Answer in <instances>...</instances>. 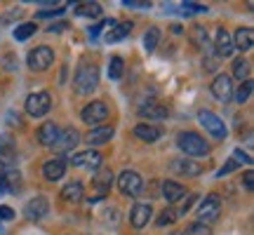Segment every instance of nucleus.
<instances>
[{
  "label": "nucleus",
  "mask_w": 254,
  "mask_h": 235,
  "mask_svg": "<svg viewBox=\"0 0 254 235\" xmlns=\"http://www.w3.org/2000/svg\"><path fill=\"white\" fill-rule=\"evenodd\" d=\"M134 136L136 139H141V141H146V144H153V141H158V139L163 136V129H160L158 125L141 122V125L134 127Z\"/></svg>",
  "instance_id": "obj_18"
},
{
  "label": "nucleus",
  "mask_w": 254,
  "mask_h": 235,
  "mask_svg": "<svg viewBox=\"0 0 254 235\" xmlns=\"http://www.w3.org/2000/svg\"><path fill=\"white\" fill-rule=\"evenodd\" d=\"M252 80L247 78V80H243V85L238 87V92H236V101L238 104H247L250 101V97H252Z\"/></svg>",
  "instance_id": "obj_31"
},
{
  "label": "nucleus",
  "mask_w": 254,
  "mask_h": 235,
  "mask_svg": "<svg viewBox=\"0 0 254 235\" xmlns=\"http://www.w3.org/2000/svg\"><path fill=\"white\" fill-rule=\"evenodd\" d=\"M66 172V160L64 158H52V160H47L43 165V176L47 181H59Z\"/></svg>",
  "instance_id": "obj_17"
},
{
  "label": "nucleus",
  "mask_w": 254,
  "mask_h": 235,
  "mask_svg": "<svg viewBox=\"0 0 254 235\" xmlns=\"http://www.w3.org/2000/svg\"><path fill=\"white\" fill-rule=\"evenodd\" d=\"M177 212H174V207H170V209H165L163 214H160V217H158V221H155V224H158V226L163 228V226H172L174 221H177Z\"/></svg>",
  "instance_id": "obj_35"
},
{
  "label": "nucleus",
  "mask_w": 254,
  "mask_h": 235,
  "mask_svg": "<svg viewBox=\"0 0 254 235\" xmlns=\"http://www.w3.org/2000/svg\"><path fill=\"white\" fill-rule=\"evenodd\" d=\"M214 50H217L219 57H231L233 55V40H231V36H228L226 28H219L217 31V38H214Z\"/></svg>",
  "instance_id": "obj_21"
},
{
  "label": "nucleus",
  "mask_w": 254,
  "mask_h": 235,
  "mask_svg": "<svg viewBox=\"0 0 254 235\" xmlns=\"http://www.w3.org/2000/svg\"><path fill=\"white\" fill-rule=\"evenodd\" d=\"M233 160H236L238 165H252V158H250L245 151H240V148H236V151H233Z\"/></svg>",
  "instance_id": "obj_37"
},
{
  "label": "nucleus",
  "mask_w": 254,
  "mask_h": 235,
  "mask_svg": "<svg viewBox=\"0 0 254 235\" xmlns=\"http://www.w3.org/2000/svg\"><path fill=\"white\" fill-rule=\"evenodd\" d=\"M231 40H233V47L247 52V50H252V45H254V31L252 28H238L236 36L231 38Z\"/></svg>",
  "instance_id": "obj_22"
},
{
  "label": "nucleus",
  "mask_w": 254,
  "mask_h": 235,
  "mask_svg": "<svg viewBox=\"0 0 254 235\" xmlns=\"http://www.w3.org/2000/svg\"><path fill=\"white\" fill-rule=\"evenodd\" d=\"M233 75H236L238 80H247V75H250V61L236 59V63H233Z\"/></svg>",
  "instance_id": "obj_32"
},
{
  "label": "nucleus",
  "mask_w": 254,
  "mask_h": 235,
  "mask_svg": "<svg viewBox=\"0 0 254 235\" xmlns=\"http://www.w3.org/2000/svg\"><path fill=\"white\" fill-rule=\"evenodd\" d=\"M125 7L144 9V7H151V2H144V0H125Z\"/></svg>",
  "instance_id": "obj_41"
},
{
  "label": "nucleus",
  "mask_w": 254,
  "mask_h": 235,
  "mask_svg": "<svg viewBox=\"0 0 254 235\" xmlns=\"http://www.w3.org/2000/svg\"><path fill=\"white\" fill-rule=\"evenodd\" d=\"M113 134H116V129L109 125H99V127H92L90 132H87V136H85V141L90 146H101V144H109L111 139H113Z\"/></svg>",
  "instance_id": "obj_15"
},
{
  "label": "nucleus",
  "mask_w": 254,
  "mask_h": 235,
  "mask_svg": "<svg viewBox=\"0 0 254 235\" xmlns=\"http://www.w3.org/2000/svg\"><path fill=\"white\" fill-rule=\"evenodd\" d=\"M198 122L205 127V132H207L212 139H217V141H224V139H226V125H224V120H221L217 113H212V111H200Z\"/></svg>",
  "instance_id": "obj_3"
},
{
  "label": "nucleus",
  "mask_w": 254,
  "mask_h": 235,
  "mask_svg": "<svg viewBox=\"0 0 254 235\" xmlns=\"http://www.w3.org/2000/svg\"><path fill=\"white\" fill-rule=\"evenodd\" d=\"M252 186H254V174H252V172H247V174H245V188H247V190H252Z\"/></svg>",
  "instance_id": "obj_44"
},
{
  "label": "nucleus",
  "mask_w": 254,
  "mask_h": 235,
  "mask_svg": "<svg viewBox=\"0 0 254 235\" xmlns=\"http://www.w3.org/2000/svg\"><path fill=\"white\" fill-rule=\"evenodd\" d=\"M238 167H240V165H238L236 160H233V158H231V160H228V163L224 165V167H221V170H219V174H217V176H226L228 172H233V170H238Z\"/></svg>",
  "instance_id": "obj_38"
},
{
  "label": "nucleus",
  "mask_w": 254,
  "mask_h": 235,
  "mask_svg": "<svg viewBox=\"0 0 254 235\" xmlns=\"http://www.w3.org/2000/svg\"><path fill=\"white\" fill-rule=\"evenodd\" d=\"M66 7H55V9H50V12H38V17H57V14H62Z\"/></svg>",
  "instance_id": "obj_43"
},
{
  "label": "nucleus",
  "mask_w": 254,
  "mask_h": 235,
  "mask_svg": "<svg viewBox=\"0 0 254 235\" xmlns=\"http://www.w3.org/2000/svg\"><path fill=\"white\" fill-rule=\"evenodd\" d=\"M123 71H125L123 57H113L109 61V78L111 80H120V78H123Z\"/></svg>",
  "instance_id": "obj_29"
},
{
  "label": "nucleus",
  "mask_w": 254,
  "mask_h": 235,
  "mask_svg": "<svg viewBox=\"0 0 254 235\" xmlns=\"http://www.w3.org/2000/svg\"><path fill=\"white\" fill-rule=\"evenodd\" d=\"M75 14L87 19H97L101 17V5L99 2H80V5H75Z\"/></svg>",
  "instance_id": "obj_27"
},
{
  "label": "nucleus",
  "mask_w": 254,
  "mask_h": 235,
  "mask_svg": "<svg viewBox=\"0 0 254 235\" xmlns=\"http://www.w3.org/2000/svg\"><path fill=\"white\" fill-rule=\"evenodd\" d=\"M151 214H153V209H151V205H146V202H139V205H134L132 207V212H129V224L139 231V228L148 226V221H151Z\"/></svg>",
  "instance_id": "obj_14"
},
{
  "label": "nucleus",
  "mask_w": 254,
  "mask_h": 235,
  "mask_svg": "<svg viewBox=\"0 0 254 235\" xmlns=\"http://www.w3.org/2000/svg\"><path fill=\"white\" fill-rule=\"evenodd\" d=\"M158 43H160V31L158 28H148L144 36V50L146 52H153L155 47H158Z\"/></svg>",
  "instance_id": "obj_30"
},
{
  "label": "nucleus",
  "mask_w": 254,
  "mask_h": 235,
  "mask_svg": "<svg viewBox=\"0 0 254 235\" xmlns=\"http://www.w3.org/2000/svg\"><path fill=\"white\" fill-rule=\"evenodd\" d=\"M62 198L66 202H80L82 200V183L80 181H71L62 188Z\"/></svg>",
  "instance_id": "obj_26"
},
{
  "label": "nucleus",
  "mask_w": 254,
  "mask_h": 235,
  "mask_svg": "<svg viewBox=\"0 0 254 235\" xmlns=\"http://www.w3.org/2000/svg\"><path fill=\"white\" fill-rule=\"evenodd\" d=\"M139 116L148 118V120H165V118L170 116V109L163 106V104H158V101H151V104H144L139 109Z\"/></svg>",
  "instance_id": "obj_19"
},
{
  "label": "nucleus",
  "mask_w": 254,
  "mask_h": 235,
  "mask_svg": "<svg viewBox=\"0 0 254 235\" xmlns=\"http://www.w3.org/2000/svg\"><path fill=\"white\" fill-rule=\"evenodd\" d=\"M195 198H198V195H186V198L184 200H179V205H174V212H177V217H182V214H186V212H189V207L190 205H193V202H195Z\"/></svg>",
  "instance_id": "obj_36"
},
{
  "label": "nucleus",
  "mask_w": 254,
  "mask_h": 235,
  "mask_svg": "<svg viewBox=\"0 0 254 235\" xmlns=\"http://www.w3.org/2000/svg\"><path fill=\"white\" fill-rule=\"evenodd\" d=\"M179 235H212V228L205 226V224H200V221H195V224L186 226V231H182Z\"/></svg>",
  "instance_id": "obj_33"
},
{
  "label": "nucleus",
  "mask_w": 254,
  "mask_h": 235,
  "mask_svg": "<svg viewBox=\"0 0 254 235\" xmlns=\"http://www.w3.org/2000/svg\"><path fill=\"white\" fill-rule=\"evenodd\" d=\"M97 85H99V68L94 63L82 61L73 75V90L78 94H92L97 90Z\"/></svg>",
  "instance_id": "obj_1"
},
{
  "label": "nucleus",
  "mask_w": 254,
  "mask_h": 235,
  "mask_svg": "<svg viewBox=\"0 0 254 235\" xmlns=\"http://www.w3.org/2000/svg\"><path fill=\"white\" fill-rule=\"evenodd\" d=\"M80 118H82V122H87L92 127H99L104 120H109V106L104 101H92V104H87L82 109Z\"/></svg>",
  "instance_id": "obj_8"
},
{
  "label": "nucleus",
  "mask_w": 254,
  "mask_h": 235,
  "mask_svg": "<svg viewBox=\"0 0 254 235\" xmlns=\"http://www.w3.org/2000/svg\"><path fill=\"white\" fill-rule=\"evenodd\" d=\"M57 136H59V127L55 122H43V125L38 127V144L40 146H55Z\"/></svg>",
  "instance_id": "obj_20"
},
{
  "label": "nucleus",
  "mask_w": 254,
  "mask_h": 235,
  "mask_svg": "<svg viewBox=\"0 0 254 235\" xmlns=\"http://www.w3.org/2000/svg\"><path fill=\"white\" fill-rule=\"evenodd\" d=\"M52 109V97L50 92H31L26 97V113L31 118H43L47 111Z\"/></svg>",
  "instance_id": "obj_5"
},
{
  "label": "nucleus",
  "mask_w": 254,
  "mask_h": 235,
  "mask_svg": "<svg viewBox=\"0 0 254 235\" xmlns=\"http://www.w3.org/2000/svg\"><path fill=\"white\" fill-rule=\"evenodd\" d=\"M132 33V21H116V26L109 28V33H106V43H118V40H123V38H127Z\"/></svg>",
  "instance_id": "obj_23"
},
{
  "label": "nucleus",
  "mask_w": 254,
  "mask_h": 235,
  "mask_svg": "<svg viewBox=\"0 0 254 235\" xmlns=\"http://www.w3.org/2000/svg\"><path fill=\"white\" fill-rule=\"evenodd\" d=\"M66 26H68L66 21H57V24L50 26V33H62V31H66Z\"/></svg>",
  "instance_id": "obj_42"
},
{
  "label": "nucleus",
  "mask_w": 254,
  "mask_h": 235,
  "mask_svg": "<svg viewBox=\"0 0 254 235\" xmlns=\"http://www.w3.org/2000/svg\"><path fill=\"white\" fill-rule=\"evenodd\" d=\"M14 219V209L7 207V205H2L0 207V221H12Z\"/></svg>",
  "instance_id": "obj_40"
},
{
  "label": "nucleus",
  "mask_w": 254,
  "mask_h": 235,
  "mask_svg": "<svg viewBox=\"0 0 254 235\" xmlns=\"http://www.w3.org/2000/svg\"><path fill=\"white\" fill-rule=\"evenodd\" d=\"M219 214H221V198L214 195V193L205 195V200L200 202V207H198V221L209 226V224H214L219 219Z\"/></svg>",
  "instance_id": "obj_6"
},
{
  "label": "nucleus",
  "mask_w": 254,
  "mask_h": 235,
  "mask_svg": "<svg viewBox=\"0 0 254 235\" xmlns=\"http://www.w3.org/2000/svg\"><path fill=\"white\" fill-rule=\"evenodd\" d=\"M141 186H144L141 174L134 172V170H125V172L118 176V188L127 198H136V195L141 193Z\"/></svg>",
  "instance_id": "obj_7"
},
{
  "label": "nucleus",
  "mask_w": 254,
  "mask_h": 235,
  "mask_svg": "<svg viewBox=\"0 0 254 235\" xmlns=\"http://www.w3.org/2000/svg\"><path fill=\"white\" fill-rule=\"evenodd\" d=\"M172 172L179 174V176H200V174L205 172V167L193 163L190 158H177L172 163Z\"/></svg>",
  "instance_id": "obj_13"
},
{
  "label": "nucleus",
  "mask_w": 254,
  "mask_h": 235,
  "mask_svg": "<svg viewBox=\"0 0 254 235\" xmlns=\"http://www.w3.org/2000/svg\"><path fill=\"white\" fill-rule=\"evenodd\" d=\"M177 146H179L189 158H202V155L209 153V144L198 132H182V134L177 136Z\"/></svg>",
  "instance_id": "obj_2"
},
{
  "label": "nucleus",
  "mask_w": 254,
  "mask_h": 235,
  "mask_svg": "<svg viewBox=\"0 0 254 235\" xmlns=\"http://www.w3.org/2000/svg\"><path fill=\"white\" fill-rule=\"evenodd\" d=\"M78 141H80V132H78L75 127H66V129L59 132V136H57V141L52 148H55L57 153H68V151H73V148L78 146Z\"/></svg>",
  "instance_id": "obj_11"
},
{
  "label": "nucleus",
  "mask_w": 254,
  "mask_h": 235,
  "mask_svg": "<svg viewBox=\"0 0 254 235\" xmlns=\"http://www.w3.org/2000/svg\"><path fill=\"white\" fill-rule=\"evenodd\" d=\"M182 7H184V12H207V7L200 5V2H184Z\"/></svg>",
  "instance_id": "obj_39"
},
{
  "label": "nucleus",
  "mask_w": 254,
  "mask_h": 235,
  "mask_svg": "<svg viewBox=\"0 0 254 235\" xmlns=\"http://www.w3.org/2000/svg\"><path fill=\"white\" fill-rule=\"evenodd\" d=\"M33 33H36V24H33V21H26V24H19L12 36H14V40H28Z\"/></svg>",
  "instance_id": "obj_28"
},
{
  "label": "nucleus",
  "mask_w": 254,
  "mask_h": 235,
  "mask_svg": "<svg viewBox=\"0 0 254 235\" xmlns=\"http://www.w3.org/2000/svg\"><path fill=\"white\" fill-rule=\"evenodd\" d=\"M73 167H85V170H99L101 167V153L99 151H82V153H75L71 158Z\"/></svg>",
  "instance_id": "obj_12"
},
{
  "label": "nucleus",
  "mask_w": 254,
  "mask_h": 235,
  "mask_svg": "<svg viewBox=\"0 0 254 235\" xmlns=\"http://www.w3.org/2000/svg\"><path fill=\"white\" fill-rule=\"evenodd\" d=\"M212 94L221 104H228V101L233 99V80H231V75H226V73L217 75L214 82H212Z\"/></svg>",
  "instance_id": "obj_10"
},
{
  "label": "nucleus",
  "mask_w": 254,
  "mask_h": 235,
  "mask_svg": "<svg viewBox=\"0 0 254 235\" xmlns=\"http://www.w3.org/2000/svg\"><path fill=\"white\" fill-rule=\"evenodd\" d=\"M190 40H193L198 47H205L207 45V31H205L202 26H193V31H190Z\"/></svg>",
  "instance_id": "obj_34"
},
{
  "label": "nucleus",
  "mask_w": 254,
  "mask_h": 235,
  "mask_svg": "<svg viewBox=\"0 0 254 235\" xmlns=\"http://www.w3.org/2000/svg\"><path fill=\"white\" fill-rule=\"evenodd\" d=\"M111 183H113V172L111 170H101L97 176H94V188H97V198H104V193L111 190Z\"/></svg>",
  "instance_id": "obj_25"
},
{
  "label": "nucleus",
  "mask_w": 254,
  "mask_h": 235,
  "mask_svg": "<svg viewBox=\"0 0 254 235\" xmlns=\"http://www.w3.org/2000/svg\"><path fill=\"white\" fill-rule=\"evenodd\" d=\"M186 195H189V193H186V188H184L182 183L170 181V179L163 181V198L167 200L170 205H177V202H179V200H184Z\"/></svg>",
  "instance_id": "obj_16"
},
{
  "label": "nucleus",
  "mask_w": 254,
  "mask_h": 235,
  "mask_svg": "<svg viewBox=\"0 0 254 235\" xmlns=\"http://www.w3.org/2000/svg\"><path fill=\"white\" fill-rule=\"evenodd\" d=\"M47 214H50V202H47L45 195H36L33 200H28L26 205H24V217L28 221H40Z\"/></svg>",
  "instance_id": "obj_9"
},
{
  "label": "nucleus",
  "mask_w": 254,
  "mask_h": 235,
  "mask_svg": "<svg viewBox=\"0 0 254 235\" xmlns=\"http://www.w3.org/2000/svg\"><path fill=\"white\" fill-rule=\"evenodd\" d=\"M0 160H2V165H7V167L14 165V160H17V148H14L9 136H0Z\"/></svg>",
  "instance_id": "obj_24"
},
{
  "label": "nucleus",
  "mask_w": 254,
  "mask_h": 235,
  "mask_svg": "<svg viewBox=\"0 0 254 235\" xmlns=\"http://www.w3.org/2000/svg\"><path fill=\"white\" fill-rule=\"evenodd\" d=\"M26 63H28V68L31 71H47L52 63H55V52H52V47H47V45H40L36 47V50H31L26 57Z\"/></svg>",
  "instance_id": "obj_4"
}]
</instances>
